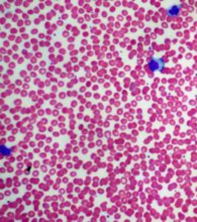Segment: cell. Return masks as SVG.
I'll return each mask as SVG.
<instances>
[{"mask_svg":"<svg viewBox=\"0 0 197 222\" xmlns=\"http://www.w3.org/2000/svg\"><path fill=\"white\" fill-rule=\"evenodd\" d=\"M149 69L152 72L155 71H160L163 72V69L165 67V61L161 58H152L150 62L148 63Z\"/></svg>","mask_w":197,"mask_h":222,"instance_id":"obj_1","label":"cell"},{"mask_svg":"<svg viewBox=\"0 0 197 222\" xmlns=\"http://www.w3.org/2000/svg\"><path fill=\"white\" fill-rule=\"evenodd\" d=\"M0 150H1V154L3 155H10V150L5 147V145H1L0 147Z\"/></svg>","mask_w":197,"mask_h":222,"instance_id":"obj_3","label":"cell"},{"mask_svg":"<svg viewBox=\"0 0 197 222\" xmlns=\"http://www.w3.org/2000/svg\"><path fill=\"white\" fill-rule=\"evenodd\" d=\"M181 10V6L179 5H172L170 8L168 9V14L170 16H177L179 14V12H180Z\"/></svg>","mask_w":197,"mask_h":222,"instance_id":"obj_2","label":"cell"}]
</instances>
